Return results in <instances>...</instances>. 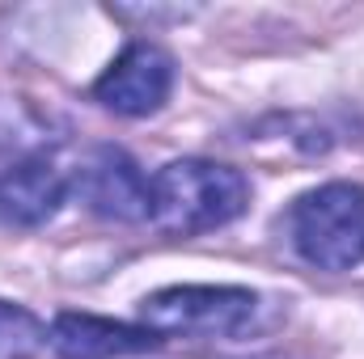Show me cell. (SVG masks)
<instances>
[{
	"mask_svg": "<svg viewBox=\"0 0 364 359\" xmlns=\"http://www.w3.org/2000/svg\"><path fill=\"white\" fill-rule=\"evenodd\" d=\"M68 199V178L51 161H17L0 174V220L17 228L47 224Z\"/></svg>",
	"mask_w": 364,
	"mask_h": 359,
	"instance_id": "obj_7",
	"label": "cell"
},
{
	"mask_svg": "<svg viewBox=\"0 0 364 359\" xmlns=\"http://www.w3.org/2000/svg\"><path fill=\"white\" fill-rule=\"evenodd\" d=\"M246 203L250 182L220 161L182 157L153 174V224L174 237L225 228L246 211Z\"/></svg>",
	"mask_w": 364,
	"mask_h": 359,
	"instance_id": "obj_1",
	"label": "cell"
},
{
	"mask_svg": "<svg viewBox=\"0 0 364 359\" xmlns=\"http://www.w3.org/2000/svg\"><path fill=\"white\" fill-rule=\"evenodd\" d=\"M288 241L318 270H352L364 263V186L326 182L288 207Z\"/></svg>",
	"mask_w": 364,
	"mask_h": 359,
	"instance_id": "obj_2",
	"label": "cell"
},
{
	"mask_svg": "<svg viewBox=\"0 0 364 359\" xmlns=\"http://www.w3.org/2000/svg\"><path fill=\"white\" fill-rule=\"evenodd\" d=\"M170 93H174V60L157 43H127L93 85V97L123 118L157 114L170 101Z\"/></svg>",
	"mask_w": 364,
	"mask_h": 359,
	"instance_id": "obj_4",
	"label": "cell"
},
{
	"mask_svg": "<svg viewBox=\"0 0 364 359\" xmlns=\"http://www.w3.org/2000/svg\"><path fill=\"white\" fill-rule=\"evenodd\" d=\"M47 347V326L13 304V300H0V359H34Z\"/></svg>",
	"mask_w": 364,
	"mask_h": 359,
	"instance_id": "obj_8",
	"label": "cell"
},
{
	"mask_svg": "<svg viewBox=\"0 0 364 359\" xmlns=\"http://www.w3.org/2000/svg\"><path fill=\"white\" fill-rule=\"evenodd\" d=\"M77 190H81L85 207L97 211L102 220H119V224L153 220V178H144L114 148H102L85 161Z\"/></svg>",
	"mask_w": 364,
	"mask_h": 359,
	"instance_id": "obj_5",
	"label": "cell"
},
{
	"mask_svg": "<svg viewBox=\"0 0 364 359\" xmlns=\"http://www.w3.org/2000/svg\"><path fill=\"white\" fill-rule=\"evenodd\" d=\"M47 347L60 359H119L157 347L144 326H123L93 313H60L47 330Z\"/></svg>",
	"mask_w": 364,
	"mask_h": 359,
	"instance_id": "obj_6",
	"label": "cell"
},
{
	"mask_svg": "<svg viewBox=\"0 0 364 359\" xmlns=\"http://www.w3.org/2000/svg\"><path fill=\"white\" fill-rule=\"evenodd\" d=\"M259 313V296L233 283H178L140 300V326L153 338H233Z\"/></svg>",
	"mask_w": 364,
	"mask_h": 359,
	"instance_id": "obj_3",
	"label": "cell"
}]
</instances>
